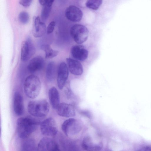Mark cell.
Segmentation results:
<instances>
[{"label": "cell", "instance_id": "1", "mask_svg": "<svg viewBox=\"0 0 151 151\" xmlns=\"http://www.w3.org/2000/svg\"><path fill=\"white\" fill-rule=\"evenodd\" d=\"M40 122L30 116L22 117L17 121V130L19 137L27 138L37 128Z\"/></svg>", "mask_w": 151, "mask_h": 151}, {"label": "cell", "instance_id": "2", "mask_svg": "<svg viewBox=\"0 0 151 151\" xmlns=\"http://www.w3.org/2000/svg\"><path fill=\"white\" fill-rule=\"evenodd\" d=\"M48 103L45 99L30 101L28 104L27 110L31 115L37 117L46 116L49 111Z\"/></svg>", "mask_w": 151, "mask_h": 151}, {"label": "cell", "instance_id": "3", "mask_svg": "<svg viewBox=\"0 0 151 151\" xmlns=\"http://www.w3.org/2000/svg\"><path fill=\"white\" fill-rule=\"evenodd\" d=\"M41 87L39 78L36 76L31 75L25 79L24 91L25 95L31 99H35L39 94Z\"/></svg>", "mask_w": 151, "mask_h": 151}, {"label": "cell", "instance_id": "4", "mask_svg": "<svg viewBox=\"0 0 151 151\" xmlns=\"http://www.w3.org/2000/svg\"><path fill=\"white\" fill-rule=\"evenodd\" d=\"M70 34L74 41L76 43L80 44L84 43L87 39L89 31L85 26L76 24L71 28Z\"/></svg>", "mask_w": 151, "mask_h": 151}, {"label": "cell", "instance_id": "5", "mask_svg": "<svg viewBox=\"0 0 151 151\" xmlns=\"http://www.w3.org/2000/svg\"><path fill=\"white\" fill-rule=\"evenodd\" d=\"M81 128L80 123L73 118L65 121L61 126L63 131L67 136H73L77 134L80 131Z\"/></svg>", "mask_w": 151, "mask_h": 151}, {"label": "cell", "instance_id": "6", "mask_svg": "<svg viewBox=\"0 0 151 151\" xmlns=\"http://www.w3.org/2000/svg\"><path fill=\"white\" fill-rule=\"evenodd\" d=\"M40 129L42 134L49 136H54L57 134L58 129L56 122L52 118L49 117L40 122Z\"/></svg>", "mask_w": 151, "mask_h": 151}, {"label": "cell", "instance_id": "7", "mask_svg": "<svg viewBox=\"0 0 151 151\" xmlns=\"http://www.w3.org/2000/svg\"><path fill=\"white\" fill-rule=\"evenodd\" d=\"M35 48L29 37L23 41L21 45V59L25 61L29 60L35 52Z\"/></svg>", "mask_w": 151, "mask_h": 151}, {"label": "cell", "instance_id": "8", "mask_svg": "<svg viewBox=\"0 0 151 151\" xmlns=\"http://www.w3.org/2000/svg\"><path fill=\"white\" fill-rule=\"evenodd\" d=\"M58 145L53 139L49 137L42 138L37 146V150L40 151H56L59 150Z\"/></svg>", "mask_w": 151, "mask_h": 151}, {"label": "cell", "instance_id": "9", "mask_svg": "<svg viewBox=\"0 0 151 151\" xmlns=\"http://www.w3.org/2000/svg\"><path fill=\"white\" fill-rule=\"evenodd\" d=\"M68 68L64 62H61L59 67L57 82L58 88L62 89L65 85L69 75Z\"/></svg>", "mask_w": 151, "mask_h": 151}, {"label": "cell", "instance_id": "10", "mask_svg": "<svg viewBox=\"0 0 151 151\" xmlns=\"http://www.w3.org/2000/svg\"><path fill=\"white\" fill-rule=\"evenodd\" d=\"M65 14L68 19L73 22L79 21L83 17V13L81 10L74 5H70L66 8Z\"/></svg>", "mask_w": 151, "mask_h": 151}, {"label": "cell", "instance_id": "11", "mask_svg": "<svg viewBox=\"0 0 151 151\" xmlns=\"http://www.w3.org/2000/svg\"><path fill=\"white\" fill-rule=\"evenodd\" d=\"M72 57L78 61H83L88 58V52L83 45H76L73 46L71 50Z\"/></svg>", "mask_w": 151, "mask_h": 151}, {"label": "cell", "instance_id": "12", "mask_svg": "<svg viewBox=\"0 0 151 151\" xmlns=\"http://www.w3.org/2000/svg\"><path fill=\"white\" fill-rule=\"evenodd\" d=\"M56 109L58 114L63 117H70L74 116L76 114L73 107L66 103H60Z\"/></svg>", "mask_w": 151, "mask_h": 151}, {"label": "cell", "instance_id": "13", "mask_svg": "<svg viewBox=\"0 0 151 151\" xmlns=\"http://www.w3.org/2000/svg\"><path fill=\"white\" fill-rule=\"evenodd\" d=\"M66 60L69 70L72 74L76 76H81L83 74V67L78 61L70 58H67Z\"/></svg>", "mask_w": 151, "mask_h": 151}, {"label": "cell", "instance_id": "14", "mask_svg": "<svg viewBox=\"0 0 151 151\" xmlns=\"http://www.w3.org/2000/svg\"><path fill=\"white\" fill-rule=\"evenodd\" d=\"M33 20V35L35 37H41L44 35L47 30L46 25L43 22L41 21L38 16L34 17Z\"/></svg>", "mask_w": 151, "mask_h": 151}, {"label": "cell", "instance_id": "15", "mask_svg": "<svg viewBox=\"0 0 151 151\" xmlns=\"http://www.w3.org/2000/svg\"><path fill=\"white\" fill-rule=\"evenodd\" d=\"M13 108L15 114L18 116L22 115L24 111L22 96L18 92H16L14 95Z\"/></svg>", "mask_w": 151, "mask_h": 151}, {"label": "cell", "instance_id": "16", "mask_svg": "<svg viewBox=\"0 0 151 151\" xmlns=\"http://www.w3.org/2000/svg\"><path fill=\"white\" fill-rule=\"evenodd\" d=\"M81 145L83 149L87 151H99L103 147L101 143H95L93 142L90 137L88 136L83 138Z\"/></svg>", "mask_w": 151, "mask_h": 151}, {"label": "cell", "instance_id": "17", "mask_svg": "<svg viewBox=\"0 0 151 151\" xmlns=\"http://www.w3.org/2000/svg\"><path fill=\"white\" fill-rule=\"evenodd\" d=\"M44 65V60L40 56H37L32 58L29 62L27 69L31 73H34L42 69Z\"/></svg>", "mask_w": 151, "mask_h": 151}, {"label": "cell", "instance_id": "18", "mask_svg": "<svg viewBox=\"0 0 151 151\" xmlns=\"http://www.w3.org/2000/svg\"><path fill=\"white\" fill-rule=\"evenodd\" d=\"M50 104L53 109H56L60 103V96L57 89L55 87L50 88L48 91Z\"/></svg>", "mask_w": 151, "mask_h": 151}, {"label": "cell", "instance_id": "19", "mask_svg": "<svg viewBox=\"0 0 151 151\" xmlns=\"http://www.w3.org/2000/svg\"><path fill=\"white\" fill-rule=\"evenodd\" d=\"M56 73V66L54 62L51 61L48 64L46 70V77L48 81H53L55 79Z\"/></svg>", "mask_w": 151, "mask_h": 151}, {"label": "cell", "instance_id": "20", "mask_svg": "<svg viewBox=\"0 0 151 151\" xmlns=\"http://www.w3.org/2000/svg\"><path fill=\"white\" fill-rule=\"evenodd\" d=\"M22 149L23 151L37 150L35 140L31 138L26 139L23 142Z\"/></svg>", "mask_w": 151, "mask_h": 151}, {"label": "cell", "instance_id": "21", "mask_svg": "<svg viewBox=\"0 0 151 151\" xmlns=\"http://www.w3.org/2000/svg\"><path fill=\"white\" fill-rule=\"evenodd\" d=\"M43 49L45 51L46 58H53L57 56L59 53L58 51L53 50L49 45L44 46Z\"/></svg>", "mask_w": 151, "mask_h": 151}, {"label": "cell", "instance_id": "22", "mask_svg": "<svg viewBox=\"0 0 151 151\" xmlns=\"http://www.w3.org/2000/svg\"><path fill=\"white\" fill-rule=\"evenodd\" d=\"M103 0H88L86 3V7L93 10H97L102 3Z\"/></svg>", "mask_w": 151, "mask_h": 151}, {"label": "cell", "instance_id": "23", "mask_svg": "<svg viewBox=\"0 0 151 151\" xmlns=\"http://www.w3.org/2000/svg\"><path fill=\"white\" fill-rule=\"evenodd\" d=\"M51 9V6L47 4L43 6L41 12V17L42 20L46 21L48 18Z\"/></svg>", "mask_w": 151, "mask_h": 151}, {"label": "cell", "instance_id": "24", "mask_svg": "<svg viewBox=\"0 0 151 151\" xmlns=\"http://www.w3.org/2000/svg\"><path fill=\"white\" fill-rule=\"evenodd\" d=\"M18 19L19 21L23 24L27 23L29 19V14L25 11L21 12L19 14Z\"/></svg>", "mask_w": 151, "mask_h": 151}, {"label": "cell", "instance_id": "25", "mask_svg": "<svg viewBox=\"0 0 151 151\" xmlns=\"http://www.w3.org/2000/svg\"><path fill=\"white\" fill-rule=\"evenodd\" d=\"M55 25V22L54 21L51 22L48 25L47 28V34L52 33L53 31Z\"/></svg>", "mask_w": 151, "mask_h": 151}, {"label": "cell", "instance_id": "26", "mask_svg": "<svg viewBox=\"0 0 151 151\" xmlns=\"http://www.w3.org/2000/svg\"><path fill=\"white\" fill-rule=\"evenodd\" d=\"M33 0H20V4L25 7H28L31 4Z\"/></svg>", "mask_w": 151, "mask_h": 151}, {"label": "cell", "instance_id": "27", "mask_svg": "<svg viewBox=\"0 0 151 151\" xmlns=\"http://www.w3.org/2000/svg\"><path fill=\"white\" fill-rule=\"evenodd\" d=\"M40 4L42 6H44L47 3L48 0H38Z\"/></svg>", "mask_w": 151, "mask_h": 151}, {"label": "cell", "instance_id": "28", "mask_svg": "<svg viewBox=\"0 0 151 151\" xmlns=\"http://www.w3.org/2000/svg\"><path fill=\"white\" fill-rule=\"evenodd\" d=\"M54 0H48L46 4L51 6Z\"/></svg>", "mask_w": 151, "mask_h": 151}]
</instances>
